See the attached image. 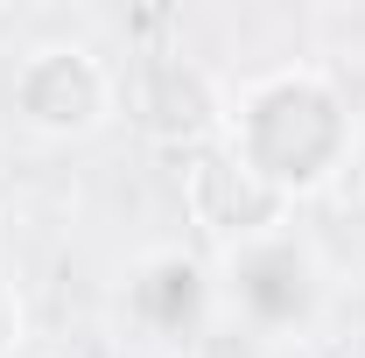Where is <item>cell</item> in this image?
Segmentation results:
<instances>
[{"mask_svg":"<svg viewBox=\"0 0 365 358\" xmlns=\"http://www.w3.org/2000/svg\"><path fill=\"white\" fill-rule=\"evenodd\" d=\"M211 113H218V148L246 176L267 183L288 211L302 197L330 190L359 155V113L323 63L246 71L239 85L211 98Z\"/></svg>","mask_w":365,"mask_h":358,"instance_id":"1","label":"cell"},{"mask_svg":"<svg viewBox=\"0 0 365 358\" xmlns=\"http://www.w3.org/2000/svg\"><path fill=\"white\" fill-rule=\"evenodd\" d=\"M211 281H218V310H232L239 330H253L267 344L309 337L330 310V260L295 218L267 225L239 246H218Z\"/></svg>","mask_w":365,"mask_h":358,"instance_id":"2","label":"cell"},{"mask_svg":"<svg viewBox=\"0 0 365 358\" xmlns=\"http://www.w3.org/2000/svg\"><path fill=\"white\" fill-rule=\"evenodd\" d=\"M7 120L36 140H91L120 113V71L78 36L29 43L7 71Z\"/></svg>","mask_w":365,"mask_h":358,"instance_id":"3","label":"cell"},{"mask_svg":"<svg viewBox=\"0 0 365 358\" xmlns=\"http://www.w3.org/2000/svg\"><path fill=\"white\" fill-rule=\"evenodd\" d=\"M218 310V281L211 260L182 253V246H148L120 274V323L140 344H190Z\"/></svg>","mask_w":365,"mask_h":358,"instance_id":"4","label":"cell"},{"mask_svg":"<svg viewBox=\"0 0 365 358\" xmlns=\"http://www.w3.org/2000/svg\"><path fill=\"white\" fill-rule=\"evenodd\" d=\"M182 204H190V218L204 225L211 253H218V246H239V239H253V232H267V225L288 218V204H281L260 176H246L218 140L190 155V169H182Z\"/></svg>","mask_w":365,"mask_h":358,"instance_id":"5","label":"cell"},{"mask_svg":"<svg viewBox=\"0 0 365 358\" xmlns=\"http://www.w3.org/2000/svg\"><path fill=\"white\" fill-rule=\"evenodd\" d=\"M14 344H21V302H14V295L0 288V358L14 352Z\"/></svg>","mask_w":365,"mask_h":358,"instance_id":"6","label":"cell"}]
</instances>
